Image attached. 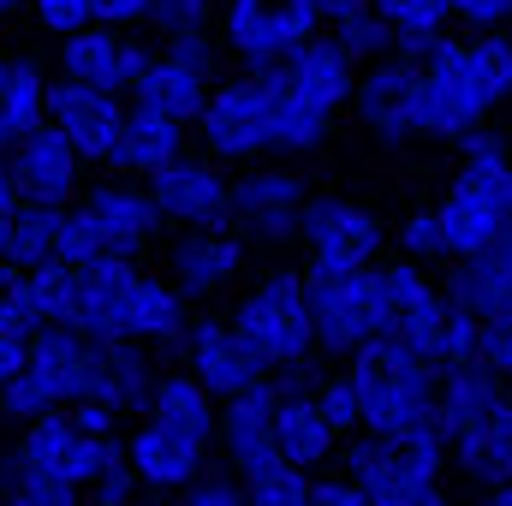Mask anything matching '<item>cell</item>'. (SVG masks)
I'll use <instances>...</instances> for the list:
<instances>
[{
    "label": "cell",
    "mask_w": 512,
    "mask_h": 506,
    "mask_svg": "<svg viewBox=\"0 0 512 506\" xmlns=\"http://www.w3.org/2000/svg\"><path fill=\"white\" fill-rule=\"evenodd\" d=\"M483 364L512 387V316H489L483 322Z\"/></svg>",
    "instance_id": "816d5d0a"
},
{
    "label": "cell",
    "mask_w": 512,
    "mask_h": 506,
    "mask_svg": "<svg viewBox=\"0 0 512 506\" xmlns=\"http://www.w3.org/2000/svg\"><path fill=\"white\" fill-rule=\"evenodd\" d=\"M18 6H30V0H0V18H6V12H18Z\"/></svg>",
    "instance_id": "91938a15"
},
{
    "label": "cell",
    "mask_w": 512,
    "mask_h": 506,
    "mask_svg": "<svg viewBox=\"0 0 512 506\" xmlns=\"http://www.w3.org/2000/svg\"><path fill=\"white\" fill-rule=\"evenodd\" d=\"M304 209H310V191L286 167H256L245 179H233V227L245 239H256V245L298 239L304 233Z\"/></svg>",
    "instance_id": "4fadbf2b"
},
{
    "label": "cell",
    "mask_w": 512,
    "mask_h": 506,
    "mask_svg": "<svg viewBox=\"0 0 512 506\" xmlns=\"http://www.w3.org/2000/svg\"><path fill=\"white\" fill-rule=\"evenodd\" d=\"M310 506H376V495L352 471H340V477H316L310 483Z\"/></svg>",
    "instance_id": "f907efd6"
},
{
    "label": "cell",
    "mask_w": 512,
    "mask_h": 506,
    "mask_svg": "<svg viewBox=\"0 0 512 506\" xmlns=\"http://www.w3.org/2000/svg\"><path fill=\"white\" fill-rule=\"evenodd\" d=\"M459 173L447 179L435 215L447 227V251L453 256H477L483 245H495L512 227V143L495 131H471L459 143Z\"/></svg>",
    "instance_id": "3957f363"
},
{
    "label": "cell",
    "mask_w": 512,
    "mask_h": 506,
    "mask_svg": "<svg viewBox=\"0 0 512 506\" xmlns=\"http://www.w3.org/2000/svg\"><path fill=\"white\" fill-rule=\"evenodd\" d=\"M18 209H24V191H18V179H12V161L0 155V245H6V233H12V221H18Z\"/></svg>",
    "instance_id": "6f0895ef"
},
{
    "label": "cell",
    "mask_w": 512,
    "mask_h": 506,
    "mask_svg": "<svg viewBox=\"0 0 512 506\" xmlns=\"http://www.w3.org/2000/svg\"><path fill=\"white\" fill-rule=\"evenodd\" d=\"M149 417H155L161 429H173V435L197 441V447L221 441V399H215V393H209L203 381L191 376V370H167V376L155 381Z\"/></svg>",
    "instance_id": "4dcf8cb0"
},
{
    "label": "cell",
    "mask_w": 512,
    "mask_h": 506,
    "mask_svg": "<svg viewBox=\"0 0 512 506\" xmlns=\"http://www.w3.org/2000/svg\"><path fill=\"white\" fill-rule=\"evenodd\" d=\"M126 114H131L126 96L78 84V78H54V90H48V120L72 137V149L84 161H114V143L126 131Z\"/></svg>",
    "instance_id": "9a60e30c"
},
{
    "label": "cell",
    "mask_w": 512,
    "mask_h": 506,
    "mask_svg": "<svg viewBox=\"0 0 512 506\" xmlns=\"http://www.w3.org/2000/svg\"><path fill=\"white\" fill-rule=\"evenodd\" d=\"M274 441H280V459L304 465V471H322L334 453H340V429L328 423L322 399H316V381L304 370H286L280 376V417H274Z\"/></svg>",
    "instance_id": "ac0fdd59"
},
{
    "label": "cell",
    "mask_w": 512,
    "mask_h": 506,
    "mask_svg": "<svg viewBox=\"0 0 512 506\" xmlns=\"http://www.w3.org/2000/svg\"><path fill=\"white\" fill-rule=\"evenodd\" d=\"M185 370L203 381L215 399H233V393H245L256 381L268 376L262 364H256V352L239 340V328L233 322H215V316H203L197 328H191V340H185Z\"/></svg>",
    "instance_id": "603a6c76"
},
{
    "label": "cell",
    "mask_w": 512,
    "mask_h": 506,
    "mask_svg": "<svg viewBox=\"0 0 512 506\" xmlns=\"http://www.w3.org/2000/svg\"><path fill=\"white\" fill-rule=\"evenodd\" d=\"M30 18L48 36H72L84 24H96V0H30Z\"/></svg>",
    "instance_id": "bcb514c9"
},
{
    "label": "cell",
    "mask_w": 512,
    "mask_h": 506,
    "mask_svg": "<svg viewBox=\"0 0 512 506\" xmlns=\"http://www.w3.org/2000/svg\"><path fill=\"white\" fill-rule=\"evenodd\" d=\"M84 203V215L96 221V233H102V245L120 256H143L155 245V233H161V203L149 197V185H131V179H114V185H96V191H84L78 197Z\"/></svg>",
    "instance_id": "44dd1931"
},
{
    "label": "cell",
    "mask_w": 512,
    "mask_h": 506,
    "mask_svg": "<svg viewBox=\"0 0 512 506\" xmlns=\"http://www.w3.org/2000/svg\"><path fill=\"white\" fill-rule=\"evenodd\" d=\"M316 399H322V411H328V423H334L340 435H364V405H358V381H352V370L322 376L316 381Z\"/></svg>",
    "instance_id": "b9f144b4"
},
{
    "label": "cell",
    "mask_w": 512,
    "mask_h": 506,
    "mask_svg": "<svg viewBox=\"0 0 512 506\" xmlns=\"http://www.w3.org/2000/svg\"><path fill=\"white\" fill-rule=\"evenodd\" d=\"M197 137L215 161H256L262 149H274V78L251 72V78H227L215 84Z\"/></svg>",
    "instance_id": "9c48e42d"
},
{
    "label": "cell",
    "mask_w": 512,
    "mask_h": 506,
    "mask_svg": "<svg viewBox=\"0 0 512 506\" xmlns=\"http://www.w3.org/2000/svg\"><path fill=\"white\" fill-rule=\"evenodd\" d=\"M298 239L310 251V268H382L387 251L382 221L352 197H310Z\"/></svg>",
    "instance_id": "8fae6325"
},
{
    "label": "cell",
    "mask_w": 512,
    "mask_h": 506,
    "mask_svg": "<svg viewBox=\"0 0 512 506\" xmlns=\"http://www.w3.org/2000/svg\"><path fill=\"white\" fill-rule=\"evenodd\" d=\"M310 483H316V471H304L292 459H274V465H262V471L245 477L251 506H310Z\"/></svg>",
    "instance_id": "f35d334b"
},
{
    "label": "cell",
    "mask_w": 512,
    "mask_h": 506,
    "mask_svg": "<svg viewBox=\"0 0 512 506\" xmlns=\"http://www.w3.org/2000/svg\"><path fill=\"white\" fill-rule=\"evenodd\" d=\"M274 72H280L286 90H298L304 102H316V108H328V114H340V108L358 96V60L340 48L334 30L310 36V42H304L292 60H280Z\"/></svg>",
    "instance_id": "cb8c5ba5"
},
{
    "label": "cell",
    "mask_w": 512,
    "mask_h": 506,
    "mask_svg": "<svg viewBox=\"0 0 512 506\" xmlns=\"http://www.w3.org/2000/svg\"><path fill=\"white\" fill-rule=\"evenodd\" d=\"M358 381L364 429L370 435H411V429H441V364L399 346V340H370L358 358H346Z\"/></svg>",
    "instance_id": "277c9868"
},
{
    "label": "cell",
    "mask_w": 512,
    "mask_h": 506,
    "mask_svg": "<svg viewBox=\"0 0 512 506\" xmlns=\"http://www.w3.org/2000/svg\"><path fill=\"white\" fill-rule=\"evenodd\" d=\"M149 42H137L114 24H84L72 36H60V78H78V84H96V90H114L131 96L143 66H149Z\"/></svg>",
    "instance_id": "5bb4252c"
},
{
    "label": "cell",
    "mask_w": 512,
    "mask_h": 506,
    "mask_svg": "<svg viewBox=\"0 0 512 506\" xmlns=\"http://www.w3.org/2000/svg\"><path fill=\"white\" fill-rule=\"evenodd\" d=\"M24 286H30L42 328H78V268L72 262H42L24 274Z\"/></svg>",
    "instance_id": "74e56055"
},
{
    "label": "cell",
    "mask_w": 512,
    "mask_h": 506,
    "mask_svg": "<svg viewBox=\"0 0 512 506\" xmlns=\"http://www.w3.org/2000/svg\"><path fill=\"white\" fill-rule=\"evenodd\" d=\"M376 506H447V489H441V477H399V483L376 489Z\"/></svg>",
    "instance_id": "681fc988"
},
{
    "label": "cell",
    "mask_w": 512,
    "mask_h": 506,
    "mask_svg": "<svg viewBox=\"0 0 512 506\" xmlns=\"http://www.w3.org/2000/svg\"><path fill=\"white\" fill-rule=\"evenodd\" d=\"M185 131L179 120H167V114H155V108H137L131 102L126 114V131H120V143H114V173H126V179H149V173H161L167 161H179L185 155Z\"/></svg>",
    "instance_id": "1f68e13d"
},
{
    "label": "cell",
    "mask_w": 512,
    "mask_h": 506,
    "mask_svg": "<svg viewBox=\"0 0 512 506\" xmlns=\"http://www.w3.org/2000/svg\"><path fill=\"white\" fill-rule=\"evenodd\" d=\"M6 501L12 506H84L90 489H72V483H48L36 471H24L18 459L6 465Z\"/></svg>",
    "instance_id": "ab89813d"
},
{
    "label": "cell",
    "mask_w": 512,
    "mask_h": 506,
    "mask_svg": "<svg viewBox=\"0 0 512 506\" xmlns=\"http://www.w3.org/2000/svg\"><path fill=\"white\" fill-rule=\"evenodd\" d=\"M191 328H197L191 298L173 280H161V274H137V286H131V298H126L120 340H137L149 352H185Z\"/></svg>",
    "instance_id": "7402d4cb"
},
{
    "label": "cell",
    "mask_w": 512,
    "mask_h": 506,
    "mask_svg": "<svg viewBox=\"0 0 512 506\" xmlns=\"http://www.w3.org/2000/svg\"><path fill=\"white\" fill-rule=\"evenodd\" d=\"M268 78H274V149H280V155H310V149H322L328 131H334V114L316 108V102H304L298 90H286L274 66H268Z\"/></svg>",
    "instance_id": "836d02e7"
},
{
    "label": "cell",
    "mask_w": 512,
    "mask_h": 506,
    "mask_svg": "<svg viewBox=\"0 0 512 506\" xmlns=\"http://www.w3.org/2000/svg\"><path fill=\"white\" fill-rule=\"evenodd\" d=\"M60 221H66V209H54V203H30L24 197V209H18V221H12V233H6V245L0 256L12 262V268H42V262H60Z\"/></svg>",
    "instance_id": "e575fe53"
},
{
    "label": "cell",
    "mask_w": 512,
    "mask_h": 506,
    "mask_svg": "<svg viewBox=\"0 0 512 506\" xmlns=\"http://www.w3.org/2000/svg\"><path fill=\"white\" fill-rule=\"evenodd\" d=\"M447 328H453V298L447 286H435L423 274V262L399 256V262H382V334L435 358L447 352Z\"/></svg>",
    "instance_id": "ba28073f"
},
{
    "label": "cell",
    "mask_w": 512,
    "mask_h": 506,
    "mask_svg": "<svg viewBox=\"0 0 512 506\" xmlns=\"http://www.w3.org/2000/svg\"><path fill=\"white\" fill-rule=\"evenodd\" d=\"M126 447H131V465H137V483L155 489V495H179V489H191V483L203 477V453H209V447H197V441L161 429L155 417H143V423L131 429Z\"/></svg>",
    "instance_id": "484cf974"
},
{
    "label": "cell",
    "mask_w": 512,
    "mask_h": 506,
    "mask_svg": "<svg viewBox=\"0 0 512 506\" xmlns=\"http://www.w3.org/2000/svg\"><path fill=\"white\" fill-rule=\"evenodd\" d=\"M304 280H310L316 352L358 358L370 340H382V268H304Z\"/></svg>",
    "instance_id": "8992f818"
},
{
    "label": "cell",
    "mask_w": 512,
    "mask_h": 506,
    "mask_svg": "<svg viewBox=\"0 0 512 506\" xmlns=\"http://www.w3.org/2000/svg\"><path fill=\"white\" fill-rule=\"evenodd\" d=\"M489 506H512V483H501V489H489Z\"/></svg>",
    "instance_id": "680465c9"
},
{
    "label": "cell",
    "mask_w": 512,
    "mask_h": 506,
    "mask_svg": "<svg viewBox=\"0 0 512 506\" xmlns=\"http://www.w3.org/2000/svg\"><path fill=\"white\" fill-rule=\"evenodd\" d=\"M376 6H382V18L393 24V36H399V54H417V60L453 24V0H376Z\"/></svg>",
    "instance_id": "d590c367"
},
{
    "label": "cell",
    "mask_w": 512,
    "mask_h": 506,
    "mask_svg": "<svg viewBox=\"0 0 512 506\" xmlns=\"http://www.w3.org/2000/svg\"><path fill=\"white\" fill-rule=\"evenodd\" d=\"M245 233L239 227H179L173 251H167V280L185 292V298H209L221 286L239 280L245 268Z\"/></svg>",
    "instance_id": "2e32d148"
},
{
    "label": "cell",
    "mask_w": 512,
    "mask_h": 506,
    "mask_svg": "<svg viewBox=\"0 0 512 506\" xmlns=\"http://www.w3.org/2000/svg\"><path fill=\"white\" fill-rule=\"evenodd\" d=\"M179 506H251V489L239 471H203L191 489H179Z\"/></svg>",
    "instance_id": "f6af8a7d"
},
{
    "label": "cell",
    "mask_w": 512,
    "mask_h": 506,
    "mask_svg": "<svg viewBox=\"0 0 512 506\" xmlns=\"http://www.w3.org/2000/svg\"><path fill=\"white\" fill-rule=\"evenodd\" d=\"M322 24H328L322 0H227L221 6V42L251 72L292 60L310 36H322Z\"/></svg>",
    "instance_id": "52a82bcc"
},
{
    "label": "cell",
    "mask_w": 512,
    "mask_h": 506,
    "mask_svg": "<svg viewBox=\"0 0 512 506\" xmlns=\"http://www.w3.org/2000/svg\"><path fill=\"white\" fill-rule=\"evenodd\" d=\"M155 381H161V370L149 364V346H137V340H102L96 393H84V399H108V405H120L126 417H149Z\"/></svg>",
    "instance_id": "d6a6232c"
},
{
    "label": "cell",
    "mask_w": 512,
    "mask_h": 506,
    "mask_svg": "<svg viewBox=\"0 0 512 506\" xmlns=\"http://www.w3.org/2000/svg\"><path fill=\"white\" fill-rule=\"evenodd\" d=\"M447 298L465 304V310H477L483 322L489 316H512V227L495 245H483L477 256H453Z\"/></svg>",
    "instance_id": "f1b7e54d"
},
{
    "label": "cell",
    "mask_w": 512,
    "mask_h": 506,
    "mask_svg": "<svg viewBox=\"0 0 512 506\" xmlns=\"http://www.w3.org/2000/svg\"><path fill=\"white\" fill-rule=\"evenodd\" d=\"M30 370L48 381V393L60 405L96 393V370H102V340H90L84 328H36L30 334Z\"/></svg>",
    "instance_id": "d4e9b609"
},
{
    "label": "cell",
    "mask_w": 512,
    "mask_h": 506,
    "mask_svg": "<svg viewBox=\"0 0 512 506\" xmlns=\"http://www.w3.org/2000/svg\"><path fill=\"white\" fill-rule=\"evenodd\" d=\"M215 0H155V30L161 36H185V30H209Z\"/></svg>",
    "instance_id": "c3c4849f"
},
{
    "label": "cell",
    "mask_w": 512,
    "mask_h": 506,
    "mask_svg": "<svg viewBox=\"0 0 512 506\" xmlns=\"http://www.w3.org/2000/svg\"><path fill=\"white\" fill-rule=\"evenodd\" d=\"M137 256H96V262H84L78 268V328L90 334V340H120V322H126V298L131 286H137Z\"/></svg>",
    "instance_id": "4316f807"
},
{
    "label": "cell",
    "mask_w": 512,
    "mask_h": 506,
    "mask_svg": "<svg viewBox=\"0 0 512 506\" xmlns=\"http://www.w3.org/2000/svg\"><path fill=\"white\" fill-rule=\"evenodd\" d=\"M12 179H18V191L30 197V203H54V209H72L78 203V173H84V155L72 149V137L54 126H36L12 155Z\"/></svg>",
    "instance_id": "d6986e66"
},
{
    "label": "cell",
    "mask_w": 512,
    "mask_h": 506,
    "mask_svg": "<svg viewBox=\"0 0 512 506\" xmlns=\"http://www.w3.org/2000/svg\"><path fill=\"white\" fill-rule=\"evenodd\" d=\"M328 30L340 36V48H346L358 66H376V60H387V54H399V36H393V24L382 18V6H376V0H358V6H352V12H340Z\"/></svg>",
    "instance_id": "8d00e7d4"
},
{
    "label": "cell",
    "mask_w": 512,
    "mask_h": 506,
    "mask_svg": "<svg viewBox=\"0 0 512 506\" xmlns=\"http://www.w3.org/2000/svg\"><path fill=\"white\" fill-rule=\"evenodd\" d=\"M274 417H280V376H262L256 387L221 399V447H227V459H233L239 477H251V471L280 459Z\"/></svg>",
    "instance_id": "ffe728a7"
},
{
    "label": "cell",
    "mask_w": 512,
    "mask_h": 506,
    "mask_svg": "<svg viewBox=\"0 0 512 506\" xmlns=\"http://www.w3.org/2000/svg\"><path fill=\"white\" fill-rule=\"evenodd\" d=\"M441 435L471 483H512V387L483 358L441 364Z\"/></svg>",
    "instance_id": "7a4b0ae2"
},
{
    "label": "cell",
    "mask_w": 512,
    "mask_h": 506,
    "mask_svg": "<svg viewBox=\"0 0 512 506\" xmlns=\"http://www.w3.org/2000/svg\"><path fill=\"white\" fill-rule=\"evenodd\" d=\"M227 322L239 328V340L256 352V364H262L268 376L310 370L316 316H310V280H304V268H274V274H262L251 292L239 298V310H233Z\"/></svg>",
    "instance_id": "5b68a950"
},
{
    "label": "cell",
    "mask_w": 512,
    "mask_h": 506,
    "mask_svg": "<svg viewBox=\"0 0 512 506\" xmlns=\"http://www.w3.org/2000/svg\"><path fill=\"white\" fill-rule=\"evenodd\" d=\"M54 78L30 54H0V155H12L36 126H48Z\"/></svg>",
    "instance_id": "f546056e"
},
{
    "label": "cell",
    "mask_w": 512,
    "mask_h": 506,
    "mask_svg": "<svg viewBox=\"0 0 512 506\" xmlns=\"http://www.w3.org/2000/svg\"><path fill=\"white\" fill-rule=\"evenodd\" d=\"M417 90H423V60L417 54H387L358 72V120L382 137H417Z\"/></svg>",
    "instance_id": "e0dca14e"
},
{
    "label": "cell",
    "mask_w": 512,
    "mask_h": 506,
    "mask_svg": "<svg viewBox=\"0 0 512 506\" xmlns=\"http://www.w3.org/2000/svg\"><path fill=\"white\" fill-rule=\"evenodd\" d=\"M24 370H30V334H6L0 328V387L18 381Z\"/></svg>",
    "instance_id": "9f6ffc18"
},
{
    "label": "cell",
    "mask_w": 512,
    "mask_h": 506,
    "mask_svg": "<svg viewBox=\"0 0 512 506\" xmlns=\"http://www.w3.org/2000/svg\"><path fill=\"white\" fill-rule=\"evenodd\" d=\"M0 411H6V417H18V423H36V417L60 411V399L48 393V381L36 376V370H24L18 381H6V387H0Z\"/></svg>",
    "instance_id": "7bdbcfd3"
},
{
    "label": "cell",
    "mask_w": 512,
    "mask_h": 506,
    "mask_svg": "<svg viewBox=\"0 0 512 506\" xmlns=\"http://www.w3.org/2000/svg\"><path fill=\"white\" fill-rule=\"evenodd\" d=\"M453 24H465L471 36L512 30V0H453Z\"/></svg>",
    "instance_id": "7dc6e473"
},
{
    "label": "cell",
    "mask_w": 512,
    "mask_h": 506,
    "mask_svg": "<svg viewBox=\"0 0 512 506\" xmlns=\"http://www.w3.org/2000/svg\"><path fill=\"white\" fill-rule=\"evenodd\" d=\"M108 441H114V435H90V429L60 405V411L24 423V435H18V465L36 471V477H48V483L96 489V477H102V465H108Z\"/></svg>",
    "instance_id": "30bf717a"
},
{
    "label": "cell",
    "mask_w": 512,
    "mask_h": 506,
    "mask_svg": "<svg viewBox=\"0 0 512 506\" xmlns=\"http://www.w3.org/2000/svg\"><path fill=\"white\" fill-rule=\"evenodd\" d=\"M209 96H215V78L197 72V66H185V60L167 54V48L149 54L143 78H137V90H131L137 108H155V114H167V120H179V126H197L203 108H209Z\"/></svg>",
    "instance_id": "83f0119b"
},
{
    "label": "cell",
    "mask_w": 512,
    "mask_h": 506,
    "mask_svg": "<svg viewBox=\"0 0 512 506\" xmlns=\"http://www.w3.org/2000/svg\"><path fill=\"white\" fill-rule=\"evenodd\" d=\"M512 96V30L453 42L441 36L423 54V90H417V137L465 143L489 126V114Z\"/></svg>",
    "instance_id": "6da1fadb"
},
{
    "label": "cell",
    "mask_w": 512,
    "mask_h": 506,
    "mask_svg": "<svg viewBox=\"0 0 512 506\" xmlns=\"http://www.w3.org/2000/svg\"><path fill=\"white\" fill-rule=\"evenodd\" d=\"M96 24H114V30L155 24V0H96Z\"/></svg>",
    "instance_id": "db71d44e"
},
{
    "label": "cell",
    "mask_w": 512,
    "mask_h": 506,
    "mask_svg": "<svg viewBox=\"0 0 512 506\" xmlns=\"http://www.w3.org/2000/svg\"><path fill=\"white\" fill-rule=\"evenodd\" d=\"M0 506H12V501H6V495H0Z\"/></svg>",
    "instance_id": "94428289"
},
{
    "label": "cell",
    "mask_w": 512,
    "mask_h": 506,
    "mask_svg": "<svg viewBox=\"0 0 512 506\" xmlns=\"http://www.w3.org/2000/svg\"><path fill=\"white\" fill-rule=\"evenodd\" d=\"M161 48H167V54H179L185 66H197V72H209V78H215V42H209V30H185V36H161Z\"/></svg>",
    "instance_id": "f5cc1de1"
},
{
    "label": "cell",
    "mask_w": 512,
    "mask_h": 506,
    "mask_svg": "<svg viewBox=\"0 0 512 506\" xmlns=\"http://www.w3.org/2000/svg\"><path fill=\"white\" fill-rule=\"evenodd\" d=\"M393 245H399V256H411V262H453V251H447V227H441V215H435V209L405 215Z\"/></svg>",
    "instance_id": "60d3db41"
},
{
    "label": "cell",
    "mask_w": 512,
    "mask_h": 506,
    "mask_svg": "<svg viewBox=\"0 0 512 506\" xmlns=\"http://www.w3.org/2000/svg\"><path fill=\"white\" fill-rule=\"evenodd\" d=\"M143 185L173 227H233V179L215 155H179Z\"/></svg>",
    "instance_id": "7c38bea8"
},
{
    "label": "cell",
    "mask_w": 512,
    "mask_h": 506,
    "mask_svg": "<svg viewBox=\"0 0 512 506\" xmlns=\"http://www.w3.org/2000/svg\"><path fill=\"white\" fill-rule=\"evenodd\" d=\"M66 411H72L90 435H120V417H126V411H120V405H108V399H72Z\"/></svg>",
    "instance_id": "11a10c76"
},
{
    "label": "cell",
    "mask_w": 512,
    "mask_h": 506,
    "mask_svg": "<svg viewBox=\"0 0 512 506\" xmlns=\"http://www.w3.org/2000/svg\"><path fill=\"white\" fill-rule=\"evenodd\" d=\"M96 256H108V245H102L96 221L84 215V203H72V209H66V221H60V262L84 268V262H96Z\"/></svg>",
    "instance_id": "ee69618b"
}]
</instances>
